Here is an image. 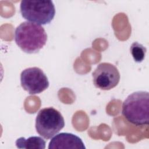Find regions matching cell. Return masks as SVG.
Segmentation results:
<instances>
[{
    "label": "cell",
    "instance_id": "1",
    "mask_svg": "<svg viewBox=\"0 0 149 149\" xmlns=\"http://www.w3.org/2000/svg\"><path fill=\"white\" fill-rule=\"evenodd\" d=\"M15 40L23 51L34 54L38 52L45 45L47 35L41 25L27 21L16 27Z\"/></svg>",
    "mask_w": 149,
    "mask_h": 149
},
{
    "label": "cell",
    "instance_id": "2",
    "mask_svg": "<svg viewBox=\"0 0 149 149\" xmlns=\"http://www.w3.org/2000/svg\"><path fill=\"white\" fill-rule=\"evenodd\" d=\"M122 114L130 123L136 126L149 123V93L138 91L128 95L122 104Z\"/></svg>",
    "mask_w": 149,
    "mask_h": 149
},
{
    "label": "cell",
    "instance_id": "3",
    "mask_svg": "<svg viewBox=\"0 0 149 149\" xmlns=\"http://www.w3.org/2000/svg\"><path fill=\"white\" fill-rule=\"evenodd\" d=\"M20 10L25 19L38 24H49L55 15L52 1H22Z\"/></svg>",
    "mask_w": 149,
    "mask_h": 149
},
{
    "label": "cell",
    "instance_id": "4",
    "mask_svg": "<svg viewBox=\"0 0 149 149\" xmlns=\"http://www.w3.org/2000/svg\"><path fill=\"white\" fill-rule=\"evenodd\" d=\"M64 126L65 121L62 114L52 107L41 109L36 116V131L45 139L53 137Z\"/></svg>",
    "mask_w": 149,
    "mask_h": 149
},
{
    "label": "cell",
    "instance_id": "5",
    "mask_svg": "<svg viewBox=\"0 0 149 149\" xmlns=\"http://www.w3.org/2000/svg\"><path fill=\"white\" fill-rule=\"evenodd\" d=\"M22 88L30 94H40L49 86V81L44 72L37 67L23 70L20 74Z\"/></svg>",
    "mask_w": 149,
    "mask_h": 149
},
{
    "label": "cell",
    "instance_id": "6",
    "mask_svg": "<svg viewBox=\"0 0 149 149\" xmlns=\"http://www.w3.org/2000/svg\"><path fill=\"white\" fill-rule=\"evenodd\" d=\"M94 86L101 90H109L116 87L120 80V73L112 64L103 62L92 73Z\"/></svg>",
    "mask_w": 149,
    "mask_h": 149
},
{
    "label": "cell",
    "instance_id": "7",
    "mask_svg": "<svg viewBox=\"0 0 149 149\" xmlns=\"http://www.w3.org/2000/svg\"><path fill=\"white\" fill-rule=\"evenodd\" d=\"M48 148L84 149L86 147L82 140L76 135L69 133H61L51 139Z\"/></svg>",
    "mask_w": 149,
    "mask_h": 149
},
{
    "label": "cell",
    "instance_id": "8",
    "mask_svg": "<svg viewBox=\"0 0 149 149\" xmlns=\"http://www.w3.org/2000/svg\"><path fill=\"white\" fill-rule=\"evenodd\" d=\"M16 146L18 148L44 149L45 141L42 138L38 136H31L27 139L22 137L17 139Z\"/></svg>",
    "mask_w": 149,
    "mask_h": 149
},
{
    "label": "cell",
    "instance_id": "9",
    "mask_svg": "<svg viewBox=\"0 0 149 149\" xmlns=\"http://www.w3.org/2000/svg\"><path fill=\"white\" fill-rule=\"evenodd\" d=\"M130 50L134 60L136 62L140 63L143 61L147 49L142 44L134 42L132 44Z\"/></svg>",
    "mask_w": 149,
    "mask_h": 149
}]
</instances>
